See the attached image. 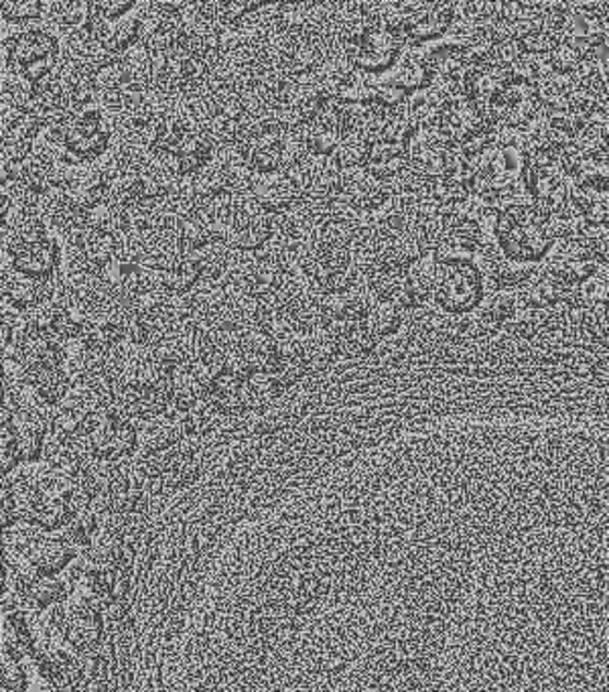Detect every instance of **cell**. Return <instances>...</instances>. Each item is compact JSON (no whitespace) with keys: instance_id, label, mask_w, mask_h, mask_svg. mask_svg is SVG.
<instances>
[{"instance_id":"22","label":"cell","mask_w":609,"mask_h":692,"mask_svg":"<svg viewBox=\"0 0 609 692\" xmlns=\"http://www.w3.org/2000/svg\"><path fill=\"white\" fill-rule=\"evenodd\" d=\"M186 434V425H183V415L177 410H167L165 415H160L157 419L145 420L139 427V437H141V445L139 449L143 451V455L151 457L157 462L160 455H169L181 441V437Z\"/></svg>"},{"instance_id":"17","label":"cell","mask_w":609,"mask_h":692,"mask_svg":"<svg viewBox=\"0 0 609 692\" xmlns=\"http://www.w3.org/2000/svg\"><path fill=\"white\" fill-rule=\"evenodd\" d=\"M349 134L348 106L342 102L332 100L325 104L321 115L304 127L303 141L307 153L315 159L334 157L335 148Z\"/></svg>"},{"instance_id":"44","label":"cell","mask_w":609,"mask_h":692,"mask_svg":"<svg viewBox=\"0 0 609 692\" xmlns=\"http://www.w3.org/2000/svg\"><path fill=\"white\" fill-rule=\"evenodd\" d=\"M51 15H53V21L65 29L86 31L89 2H77V0L56 2V4H51Z\"/></svg>"},{"instance_id":"5","label":"cell","mask_w":609,"mask_h":692,"mask_svg":"<svg viewBox=\"0 0 609 692\" xmlns=\"http://www.w3.org/2000/svg\"><path fill=\"white\" fill-rule=\"evenodd\" d=\"M61 439V437H59ZM94 462L122 463L139 451L141 437L134 420L115 404L101 403L87 413L77 431L65 439Z\"/></svg>"},{"instance_id":"27","label":"cell","mask_w":609,"mask_h":692,"mask_svg":"<svg viewBox=\"0 0 609 692\" xmlns=\"http://www.w3.org/2000/svg\"><path fill=\"white\" fill-rule=\"evenodd\" d=\"M25 384L33 390V394L47 404L49 408H56L72 394L73 380L65 366H41L25 372Z\"/></svg>"},{"instance_id":"16","label":"cell","mask_w":609,"mask_h":692,"mask_svg":"<svg viewBox=\"0 0 609 692\" xmlns=\"http://www.w3.org/2000/svg\"><path fill=\"white\" fill-rule=\"evenodd\" d=\"M490 127L492 118L486 108L469 98H451L437 122V129L453 146H465L478 141L483 132H490Z\"/></svg>"},{"instance_id":"34","label":"cell","mask_w":609,"mask_h":692,"mask_svg":"<svg viewBox=\"0 0 609 692\" xmlns=\"http://www.w3.org/2000/svg\"><path fill=\"white\" fill-rule=\"evenodd\" d=\"M406 153L403 146L386 143V141H374L370 146V157L366 163V169L378 179L389 181L401 177L406 171Z\"/></svg>"},{"instance_id":"21","label":"cell","mask_w":609,"mask_h":692,"mask_svg":"<svg viewBox=\"0 0 609 692\" xmlns=\"http://www.w3.org/2000/svg\"><path fill=\"white\" fill-rule=\"evenodd\" d=\"M372 301L374 299H370V295L356 285L349 289L323 293L320 307L321 325L337 332L346 325L362 323Z\"/></svg>"},{"instance_id":"40","label":"cell","mask_w":609,"mask_h":692,"mask_svg":"<svg viewBox=\"0 0 609 692\" xmlns=\"http://www.w3.org/2000/svg\"><path fill=\"white\" fill-rule=\"evenodd\" d=\"M0 451H2V477L13 476L16 469H21V465H25L15 422H13V417H11V413L7 408H2Z\"/></svg>"},{"instance_id":"45","label":"cell","mask_w":609,"mask_h":692,"mask_svg":"<svg viewBox=\"0 0 609 692\" xmlns=\"http://www.w3.org/2000/svg\"><path fill=\"white\" fill-rule=\"evenodd\" d=\"M45 4L41 0H2L0 13L9 23H23L44 15Z\"/></svg>"},{"instance_id":"15","label":"cell","mask_w":609,"mask_h":692,"mask_svg":"<svg viewBox=\"0 0 609 692\" xmlns=\"http://www.w3.org/2000/svg\"><path fill=\"white\" fill-rule=\"evenodd\" d=\"M565 165L557 155H537L526 163V188L533 200L552 216L561 214V205L565 202Z\"/></svg>"},{"instance_id":"12","label":"cell","mask_w":609,"mask_h":692,"mask_svg":"<svg viewBox=\"0 0 609 692\" xmlns=\"http://www.w3.org/2000/svg\"><path fill=\"white\" fill-rule=\"evenodd\" d=\"M2 599L31 613H44L70 597L63 577H33L7 559L2 561Z\"/></svg>"},{"instance_id":"1","label":"cell","mask_w":609,"mask_h":692,"mask_svg":"<svg viewBox=\"0 0 609 692\" xmlns=\"http://www.w3.org/2000/svg\"><path fill=\"white\" fill-rule=\"evenodd\" d=\"M15 496L21 524L59 533L82 510L73 479L47 463H35L4 477Z\"/></svg>"},{"instance_id":"19","label":"cell","mask_w":609,"mask_h":692,"mask_svg":"<svg viewBox=\"0 0 609 692\" xmlns=\"http://www.w3.org/2000/svg\"><path fill=\"white\" fill-rule=\"evenodd\" d=\"M455 21V7L447 2H410L403 37L415 45L441 39Z\"/></svg>"},{"instance_id":"29","label":"cell","mask_w":609,"mask_h":692,"mask_svg":"<svg viewBox=\"0 0 609 692\" xmlns=\"http://www.w3.org/2000/svg\"><path fill=\"white\" fill-rule=\"evenodd\" d=\"M216 155V145L203 130H193L175 153L174 171L177 177H195L203 174Z\"/></svg>"},{"instance_id":"28","label":"cell","mask_w":609,"mask_h":692,"mask_svg":"<svg viewBox=\"0 0 609 692\" xmlns=\"http://www.w3.org/2000/svg\"><path fill=\"white\" fill-rule=\"evenodd\" d=\"M53 289V281L51 283H39L27 278L23 274L15 273L11 269V273L2 278V297L4 301L23 313H29L35 307L44 305L51 297Z\"/></svg>"},{"instance_id":"31","label":"cell","mask_w":609,"mask_h":692,"mask_svg":"<svg viewBox=\"0 0 609 692\" xmlns=\"http://www.w3.org/2000/svg\"><path fill=\"white\" fill-rule=\"evenodd\" d=\"M309 374V366L304 360L301 335H290L278 339V356H276L273 375L280 382V386L289 390L297 382H301Z\"/></svg>"},{"instance_id":"9","label":"cell","mask_w":609,"mask_h":692,"mask_svg":"<svg viewBox=\"0 0 609 692\" xmlns=\"http://www.w3.org/2000/svg\"><path fill=\"white\" fill-rule=\"evenodd\" d=\"M433 301L443 311L464 315L483 303V274L474 260L437 264Z\"/></svg>"},{"instance_id":"8","label":"cell","mask_w":609,"mask_h":692,"mask_svg":"<svg viewBox=\"0 0 609 692\" xmlns=\"http://www.w3.org/2000/svg\"><path fill=\"white\" fill-rule=\"evenodd\" d=\"M403 35L372 21L349 29L346 56L354 70L363 75H386L401 59Z\"/></svg>"},{"instance_id":"2","label":"cell","mask_w":609,"mask_h":692,"mask_svg":"<svg viewBox=\"0 0 609 692\" xmlns=\"http://www.w3.org/2000/svg\"><path fill=\"white\" fill-rule=\"evenodd\" d=\"M526 163L518 136L507 129L498 139L493 136L492 141H483L476 148H465L462 165L465 188L469 195L488 202L514 188Z\"/></svg>"},{"instance_id":"39","label":"cell","mask_w":609,"mask_h":692,"mask_svg":"<svg viewBox=\"0 0 609 692\" xmlns=\"http://www.w3.org/2000/svg\"><path fill=\"white\" fill-rule=\"evenodd\" d=\"M370 146H372V141L368 136H363L360 132H349L344 136L339 146L335 148L332 160L342 171L362 169L370 157Z\"/></svg>"},{"instance_id":"13","label":"cell","mask_w":609,"mask_h":692,"mask_svg":"<svg viewBox=\"0 0 609 692\" xmlns=\"http://www.w3.org/2000/svg\"><path fill=\"white\" fill-rule=\"evenodd\" d=\"M275 224L252 195H238L222 242L238 252H254L271 242Z\"/></svg>"},{"instance_id":"37","label":"cell","mask_w":609,"mask_h":692,"mask_svg":"<svg viewBox=\"0 0 609 692\" xmlns=\"http://www.w3.org/2000/svg\"><path fill=\"white\" fill-rule=\"evenodd\" d=\"M403 311L405 309H401L396 303L374 299L363 318V325L377 339H386L403 327Z\"/></svg>"},{"instance_id":"24","label":"cell","mask_w":609,"mask_h":692,"mask_svg":"<svg viewBox=\"0 0 609 692\" xmlns=\"http://www.w3.org/2000/svg\"><path fill=\"white\" fill-rule=\"evenodd\" d=\"M82 269L92 273H104L118 256V238L110 231L87 224L84 230L72 238Z\"/></svg>"},{"instance_id":"6","label":"cell","mask_w":609,"mask_h":692,"mask_svg":"<svg viewBox=\"0 0 609 692\" xmlns=\"http://www.w3.org/2000/svg\"><path fill=\"white\" fill-rule=\"evenodd\" d=\"M77 554L80 552L61 533L19 524L11 533L4 534V559L33 577L63 575Z\"/></svg>"},{"instance_id":"50","label":"cell","mask_w":609,"mask_h":692,"mask_svg":"<svg viewBox=\"0 0 609 692\" xmlns=\"http://www.w3.org/2000/svg\"><path fill=\"white\" fill-rule=\"evenodd\" d=\"M19 524H21V516H19L15 496L4 479L2 481V530L4 534L11 533Z\"/></svg>"},{"instance_id":"10","label":"cell","mask_w":609,"mask_h":692,"mask_svg":"<svg viewBox=\"0 0 609 692\" xmlns=\"http://www.w3.org/2000/svg\"><path fill=\"white\" fill-rule=\"evenodd\" d=\"M63 146L68 159L92 165L110 145V129L100 110L86 108L70 116L59 129L47 130Z\"/></svg>"},{"instance_id":"25","label":"cell","mask_w":609,"mask_h":692,"mask_svg":"<svg viewBox=\"0 0 609 692\" xmlns=\"http://www.w3.org/2000/svg\"><path fill=\"white\" fill-rule=\"evenodd\" d=\"M575 205L585 222L597 226H609V175L587 171L575 183Z\"/></svg>"},{"instance_id":"11","label":"cell","mask_w":609,"mask_h":692,"mask_svg":"<svg viewBox=\"0 0 609 692\" xmlns=\"http://www.w3.org/2000/svg\"><path fill=\"white\" fill-rule=\"evenodd\" d=\"M59 59L58 37L49 31H21L9 45V63L29 84L37 86L56 73Z\"/></svg>"},{"instance_id":"35","label":"cell","mask_w":609,"mask_h":692,"mask_svg":"<svg viewBox=\"0 0 609 692\" xmlns=\"http://www.w3.org/2000/svg\"><path fill=\"white\" fill-rule=\"evenodd\" d=\"M565 297V287L545 273L537 274V278H530L521 293L524 307L533 311H547L554 305L561 303Z\"/></svg>"},{"instance_id":"26","label":"cell","mask_w":609,"mask_h":692,"mask_svg":"<svg viewBox=\"0 0 609 692\" xmlns=\"http://www.w3.org/2000/svg\"><path fill=\"white\" fill-rule=\"evenodd\" d=\"M597 273V262L583 244L566 246L552 254L545 274L563 287H583Z\"/></svg>"},{"instance_id":"3","label":"cell","mask_w":609,"mask_h":692,"mask_svg":"<svg viewBox=\"0 0 609 692\" xmlns=\"http://www.w3.org/2000/svg\"><path fill=\"white\" fill-rule=\"evenodd\" d=\"M493 238L504 259L533 264L547 259L554 246V217L535 202L507 203L493 217Z\"/></svg>"},{"instance_id":"7","label":"cell","mask_w":609,"mask_h":692,"mask_svg":"<svg viewBox=\"0 0 609 692\" xmlns=\"http://www.w3.org/2000/svg\"><path fill=\"white\" fill-rule=\"evenodd\" d=\"M134 0H92L87 37L108 56H127L143 41V21L132 16Z\"/></svg>"},{"instance_id":"47","label":"cell","mask_w":609,"mask_h":692,"mask_svg":"<svg viewBox=\"0 0 609 692\" xmlns=\"http://www.w3.org/2000/svg\"><path fill=\"white\" fill-rule=\"evenodd\" d=\"M507 325L514 335H518L523 339H533L542 332L545 318H542V311H533V309L524 307L523 311H518L516 318L512 319Z\"/></svg>"},{"instance_id":"48","label":"cell","mask_w":609,"mask_h":692,"mask_svg":"<svg viewBox=\"0 0 609 692\" xmlns=\"http://www.w3.org/2000/svg\"><path fill=\"white\" fill-rule=\"evenodd\" d=\"M318 236H320L321 240L330 242V244L349 248V244L354 242V226L344 217H334V219H327L321 226V231Z\"/></svg>"},{"instance_id":"38","label":"cell","mask_w":609,"mask_h":692,"mask_svg":"<svg viewBox=\"0 0 609 692\" xmlns=\"http://www.w3.org/2000/svg\"><path fill=\"white\" fill-rule=\"evenodd\" d=\"M100 516H98L92 508H84V510H80L77 516H75L63 530H59V533L80 552V550H86V548L92 547V542H94L96 536L100 534Z\"/></svg>"},{"instance_id":"41","label":"cell","mask_w":609,"mask_h":692,"mask_svg":"<svg viewBox=\"0 0 609 692\" xmlns=\"http://www.w3.org/2000/svg\"><path fill=\"white\" fill-rule=\"evenodd\" d=\"M193 254L200 264L203 278L207 281H216L219 276H224L230 266V248L222 240H214Z\"/></svg>"},{"instance_id":"46","label":"cell","mask_w":609,"mask_h":692,"mask_svg":"<svg viewBox=\"0 0 609 692\" xmlns=\"http://www.w3.org/2000/svg\"><path fill=\"white\" fill-rule=\"evenodd\" d=\"M549 59V65H551V72L557 73V75H571V73L577 72V68L581 65V61L585 58V56H581L580 51L575 49V47H571V45L561 44L557 45L554 49H552L551 53L547 56Z\"/></svg>"},{"instance_id":"4","label":"cell","mask_w":609,"mask_h":692,"mask_svg":"<svg viewBox=\"0 0 609 692\" xmlns=\"http://www.w3.org/2000/svg\"><path fill=\"white\" fill-rule=\"evenodd\" d=\"M37 642L44 649H63L82 658L98 648L106 621L98 607L89 606L77 597H68L58 606L37 613Z\"/></svg>"},{"instance_id":"18","label":"cell","mask_w":609,"mask_h":692,"mask_svg":"<svg viewBox=\"0 0 609 692\" xmlns=\"http://www.w3.org/2000/svg\"><path fill=\"white\" fill-rule=\"evenodd\" d=\"M63 252L58 238L47 236L29 244L19 246L11 252V269L39 283L56 281L61 269Z\"/></svg>"},{"instance_id":"33","label":"cell","mask_w":609,"mask_h":692,"mask_svg":"<svg viewBox=\"0 0 609 692\" xmlns=\"http://www.w3.org/2000/svg\"><path fill=\"white\" fill-rule=\"evenodd\" d=\"M301 346H303L304 360L311 370H325L327 366H332L339 358V347H337V337L335 333L325 327L318 325L309 332L301 335Z\"/></svg>"},{"instance_id":"14","label":"cell","mask_w":609,"mask_h":692,"mask_svg":"<svg viewBox=\"0 0 609 692\" xmlns=\"http://www.w3.org/2000/svg\"><path fill=\"white\" fill-rule=\"evenodd\" d=\"M65 585L70 597H77L100 611L110 609L117 604V573L92 561L87 554L80 552L72 566L65 571Z\"/></svg>"},{"instance_id":"49","label":"cell","mask_w":609,"mask_h":692,"mask_svg":"<svg viewBox=\"0 0 609 692\" xmlns=\"http://www.w3.org/2000/svg\"><path fill=\"white\" fill-rule=\"evenodd\" d=\"M583 246L594 256L595 262H601L609 269V226L589 228L583 236Z\"/></svg>"},{"instance_id":"42","label":"cell","mask_w":609,"mask_h":692,"mask_svg":"<svg viewBox=\"0 0 609 692\" xmlns=\"http://www.w3.org/2000/svg\"><path fill=\"white\" fill-rule=\"evenodd\" d=\"M483 313L495 325H507L521 311V297L510 289L495 290L492 297L483 299Z\"/></svg>"},{"instance_id":"30","label":"cell","mask_w":609,"mask_h":692,"mask_svg":"<svg viewBox=\"0 0 609 692\" xmlns=\"http://www.w3.org/2000/svg\"><path fill=\"white\" fill-rule=\"evenodd\" d=\"M27 611H23L15 604L2 599V644L16 649L21 656H27L35 652V642L37 635L31 625V621L25 616Z\"/></svg>"},{"instance_id":"20","label":"cell","mask_w":609,"mask_h":692,"mask_svg":"<svg viewBox=\"0 0 609 692\" xmlns=\"http://www.w3.org/2000/svg\"><path fill=\"white\" fill-rule=\"evenodd\" d=\"M339 198L356 212H378L391 200L392 188L389 181L378 179L362 167L342 171Z\"/></svg>"},{"instance_id":"32","label":"cell","mask_w":609,"mask_h":692,"mask_svg":"<svg viewBox=\"0 0 609 692\" xmlns=\"http://www.w3.org/2000/svg\"><path fill=\"white\" fill-rule=\"evenodd\" d=\"M159 287L174 295H191L202 281V271L193 252H183L165 271H157Z\"/></svg>"},{"instance_id":"36","label":"cell","mask_w":609,"mask_h":692,"mask_svg":"<svg viewBox=\"0 0 609 692\" xmlns=\"http://www.w3.org/2000/svg\"><path fill=\"white\" fill-rule=\"evenodd\" d=\"M337 347H339V356L344 360L360 361L372 356V351L377 349L378 339L372 332L362 323H354L346 325L342 330H337Z\"/></svg>"},{"instance_id":"23","label":"cell","mask_w":609,"mask_h":692,"mask_svg":"<svg viewBox=\"0 0 609 692\" xmlns=\"http://www.w3.org/2000/svg\"><path fill=\"white\" fill-rule=\"evenodd\" d=\"M303 191L299 183L292 179V175L278 171L275 175L259 177L252 186V198L261 205L262 210L271 216L287 214L297 202L301 200Z\"/></svg>"},{"instance_id":"43","label":"cell","mask_w":609,"mask_h":692,"mask_svg":"<svg viewBox=\"0 0 609 692\" xmlns=\"http://www.w3.org/2000/svg\"><path fill=\"white\" fill-rule=\"evenodd\" d=\"M16 649L2 644V692H27V675Z\"/></svg>"}]
</instances>
